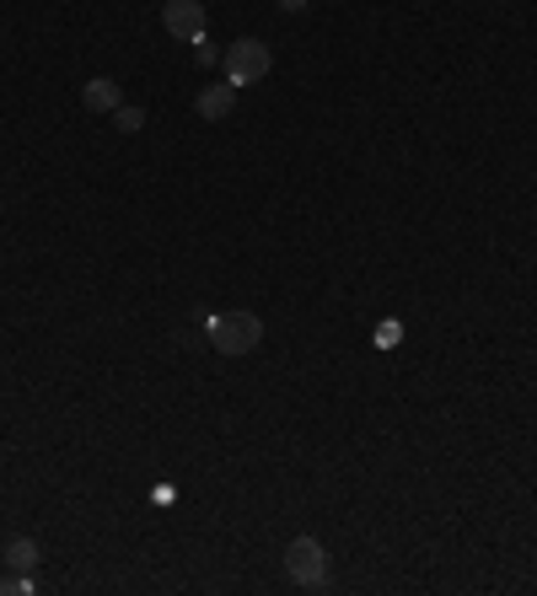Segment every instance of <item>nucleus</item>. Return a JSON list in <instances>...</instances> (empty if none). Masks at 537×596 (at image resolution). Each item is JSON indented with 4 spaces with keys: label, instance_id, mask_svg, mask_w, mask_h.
<instances>
[{
    "label": "nucleus",
    "instance_id": "f257e3e1",
    "mask_svg": "<svg viewBox=\"0 0 537 596\" xmlns=\"http://www.w3.org/2000/svg\"><path fill=\"white\" fill-rule=\"evenodd\" d=\"M210 344L221 355H253L264 344V318L258 312H221V318H210Z\"/></svg>",
    "mask_w": 537,
    "mask_h": 596
},
{
    "label": "nucleus",
    "instance_id": "f03ea898",
    "mask_svg": "<svg viewBox=\"0 0 537 596\" xmlns=\"http://www.w3.org/2000/svg\"><path fill=\"white\" fill-rule=\"evenodd\" d=\"M269 65H275V54H269V43L258 39H237L226 49V81L232 86H253V81L269 76Z\"/></svg>",
    "mask_w": 537,
    "mask_h": 596
},
{
    "label": "nucleus",
    "instance_id": "7ed1b4c3",
    "mask_svg": "<svg viewBox=\"0 0 537 596\" xmlns=\"http://www.w3.org/2000/svg\"><path fill=\"white\" fill-rule=\"evenodd\" d=\"M286 570L296 586H323L329 581V554H323V543L318 538H296L286 549Z\"/></svg>",
    "mask_w": 537,
    "mask_h": 596
},
{
    "label": "nucleus",
    "instance_id": "20e7f679",
    "mask_svg": "<svg viewBox=\"0 0 537 596\" xmlns=\"http://www.w3.org/2000/svg\"><path fill=\"white\" fill-rule=\"evenodd\" d=\"M162 22H167V33H172L178 43L205 39V6H200V0H167Z\"/></svg>",
    "mask_w": 537,
    "mask_h": 596
},
{
    "label": "nucleus",
    "instance_id": "39448f33",
    "mask_svg": "<svg viewBox=\"0 0 537 596\" xmlns=\"http://www.w3.org/2000/svg\"><path fill=\"white\" fill-rule=\"evenodd\" d=\"M82 103L92 108V114H114L125 97H119V86H114L108 76H97V81H86V86H82Z\"/></svg>",
    "mask_w": 537,
    "mask_h": 596
},
{
    "label": "nucleus",
    "instance_id": "423d86ee",
    "mask_svg": "<svg viewBox=\"0 0 537 596\" xmlns=\"http://www.w3.org/2000/svg\"><path fill=\"white\" fill-rule=\"evenodd\" d=\"M237 108V86H205L200 92V119H226Z\"/></svg>",
    "mask_w": 537,
    "mask_h": 596
},
{
    "label": "nucleus",
    "instance_id": "0eeeda50",
    "mask_svg": "<svg viewBox=\"0 0 537 596\" xmlns=\"http://www.w3.org/2000/svg\"><path fill=\"white\" fill-rule=\"evenodd\" d=\"M6 564H11L17 575L39 570V543H33V538H11V543H6Z\"/></svg>",
    "mask_w": 537,
    "mask_h": 596
},
{
    "label": "nucleus",
    "instance_id": "6e6552de",
    "mask_svg": "<svg viewBox=\"0 0 537 596\" xmlns=\"http://www.w3.org/2000/svg\"><path fill=\"white\" fill-rule=\"evenodd\" d=\"M114 124H119L125 135H140V129H146V114H140V108H129V103H119V108H114Z\"/></svg>",
    "mask_w": 537,
    "mask_h": 596
},
{
    "label": "nucleus",
    "instance_id": "1a4fd4ad",
    "mask_svg": "<svg viewBox=\"0 0 537 596\" xmlns=\"http://www.w3.org/2000/svg\"><path fill=\"white\" fill-rule=\"evenodd\" d=\"M398 339H404V328H398V322H382V328H376V344H382V350H393Z\"/></svg>",
    "mask_w": 537,
    "mask_h": 596
},
{
    "label": "nucleus",
    "instance_id": "9d476101",
    "mask_svg": "<svg viewBox=\"0 0 537 596\" xmlns=\"http://www.w3.org/2000/svg\"><path fill=\"white\" fill-rule=\"evenodd\" d=\"M280 6H286V11H301V6H307V0H280Z\"/></svg>",
    "mask_w": 537,
    "mask_h": 596
}]
</instances>
